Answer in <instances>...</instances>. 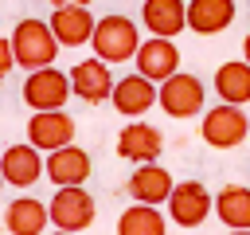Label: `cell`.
I'll return each mask as SVG.
<instances>
[{"mask_svg": "<svg viewBox=\"0 0 250 235\" xmlns=\"http://www.w3.org/2000/svg\"><path fill=\"white\" fill-rule=\"evenodd\" d=\"M8 39H12V51H16V67H23V70L51 67L55 55H59V47H62L55 39V31H51L47 20H20Z\"/></svg>", "mask_w": 250, "mask_h": 235, "instance_id": "cell-1", "label": "cell"}, {"mask_svg": "<svg viewBox=\"0 0 250 235\" xmlns=\"http://www.w3.org/2000/svg\"><path fill=\"white\" fill-rule=\"evenodd\" d=\"M90 47H94V55L105 59L109 67H113V63H129V59L137 55V47H141V31H137V24H133L129 16H102L98 27H94Z\"/></svg>", "mask_w": 250, "mask_h": 235, "instance_id": "cell-2", "label": "cell"}, {"mask_svg": "<svg viewBox=\"0 0 250 235\" xmlns=\"http://www.w3.org/2000/svg\"><path fill=\"white\" fill-rule=\"evenodd\" d=\"M203 102H207V86H203L191 70L168 74V78L160 82V90H156V106H160L168 118H176V121L203 114Z\"/></svg>", "mask_w": 250, "mask_h": 235, "instance_id": "cell-3", "label": "cell"}, {"mask_svg": "<svg viewBox=\"0 0 250 235\" xmlns=\"http://www.w3.org/2000/svg\"><path fill=\"white\" fill-rule=\"evenodd\" d=\"M70 94H74L70 70H59L55 63L39 67V70H27V78H23V102L31 110H66Z\"/></svg>", "mask_w": 250, "mask_h": 235, "instance_id": "cell-4", "label": "cell"}, {"mask_svg": "<svg viewBox=\"0 0 250 235\" xmlns=\"http://www.w3.org/2000/svg\"><path fill=\"white\" fill-rule=\"evenodd\" d=\"M199 133H203V141H207L211 149H234V145H242V141L250 137V118L242 114V106L219 102V106H211V110L203 114Z\"/></svg>", "mask_w": 250, "mask_h": 235, "instance_id": "cell-5", "label": "cell"}, {"mask_svg": "<svg viewBox=\"0 0 250 235\" xmlns=\"http://www.w3.org/2000/svg\"><path fill=\"white\" fill-rule=\"evenodd\" d=\"M168 219L176 223V227H199V223H207V215L215 212V196L207 192V184H199V180H180L176 188H172V196H168Z\"/></svg>", "mask_w": 250, "mask_h": 235, "instance_id": "cell-6", "label": "cell"}, {"mask_svg": "<svg viewBox=\"0 0 250 235\" xmlns=\"http://www.w3.org/2000/svg\"><path fill=\"white\" fill-rule=\"evenodd\" d=\"M51 223L62 227V231H86L98 215L94 208V196L86 192V184H66V188H55L51 196Z\"/></svg>", "mask_w": 250, "mask_h": 235, "instance_id": "cell-7", "label": "cell"}, {"mask_svg": "<svg viewBox=\"0 0 250 235\" xmlns=\"http://www.w3.org/2000/svg\"><path fill=\"white\" fill-rule=\"evenodd\" d=\"M156 90H160V82H152V78H145L141 70H133V74H125V78H117L113 82V94H109V102H113V110L121 114V118H141V114H148L152 106H156Z\"/></svg>", "mask_w": 250, "mask_h": 235, "instance_id": "cell-8", "label": "cell"}, {"mask_svg": "<svg viewBox=\"0 0 250 235\" xmlns=\"http://www.w3.org/2000/svg\"><path fill=\"white\" fill-rule=\"evenodd\" d=\"M27 141L43 153L62 149L74 141V118L66 110H31L27 118Z\"/></svg>", "mask_w": 250, "mask_h": 235, "instance_id": "cell-9", "label": "cell"}, {"mask_svg": "<svg viewBox=\"0 0 250 235\" xmlns=\"http://www.w3.org/2000/svg\"><path fill=\"white\" fill-rule=\"evenodd\" d=\"M133 63H137V70H141L145 78L164 82L168 74L180 70V47H176V39H168V35H148V39H141Z\"/></svg>", "mask_w": 250, "mask_h": 235, "instance_id": "cell-10", "label": "cell"}, {"mask_svg": "<svg viewBox=\"0 0 250 235\" xmlns=\"http://www.w3.org/2000/svg\"><path fill=\"white\" fill-rule=\"evenodd\" d=\"M0 168H4V180L12 188H31L35 180L47 176V157L43 149H35L31 141L27 145H8L0 153Z\"/></svg>", "mask_w": 250, "mask_h": 235, "instance_id": "cell-11", "label": "cell"}, {"mask_svg": "<svg viewBox=\"0 0 250 235\" xmlns=\"http://www.w3.org/2000/svg\"><path fill=\"white\" fill-rule=\"evenodd\" d=\"M172 188H176L172 172H168L164 164H156V161L137 164V168L129 172V180H125L129 200H137V204H156V208H160V204H168Z\"/></svg>", "mask_w": 250, "mask_h": 235, "instance_id": "cell-12", "label": "cell"}, {"mask_svg": "<svg viewBox=\"0 0 250 235\" xmlns=\"http://www.w3.org/2000/svg\"><path fill=\"white\" fill-rule=\"evenodd\" d=\"M113 74H109V63L105 59H82V63H74L70 67V86H74V98H82V102H90V106H98V102H109V94H113Z\"/></svg>", "mask_w": 250, "mask_h": 235, "instance_id": "cell-13", "label": "cell"}, {"mask_svg": "<svg viewBox=\"0 0 250 235\" xmlns=\"http://www.w3.org/2000/svg\"><path fill=\"white\" fill-rule=\"evenodd\" d=\"M164 149V133L141 118H133L121 133H117V157L133 161V164H145V161H156Z\"/></svg>", "mask_w": 250, "mask_h": 235, "instance_id": "cell-14", "label": "cell"}, {"mask_svg": "<svg viewBox=\"0 0 250 235\" xmlns=\"http://www.w3.org/2000/svg\"><path fill=\"white\" fill-rule=\"evenodd\" d=\"M90 153L78 149L74 141L62 145V149H51L47 153V180L55 188H66V184H86L90 180Z\"/></svg>", "mask_w": 250, "mask_h": 235, "instance_id": "cell-15", "label": "cell"}, {"mask_svg": "<svg viewBox=\"0 0 250 235\" xmlns=\"http://www.w3.org/2000/svg\"><path fill=\"white\" fill-rule=\"evenodd\" d=\"M47 24H51V31H55V39L62 47H86L94 39V27H98V20L90 16V8H82V4L55 8Z\"/></svg>", "mask_w": 250, "mask_h": 235, "instance_id": "cell-16", "label": "cell"}, {"mask_svg": "<svg viewBox=\"0 0 250 235\" xmlns=\"http://www.w3.org/2000/svg\"><path fill=\"white\" fill-rule=\"evenodd\" d=\"M51 223V208L35 196H16L4 208V227L8 235H43Z\"/></svg>", "mask_w": 250, "mask_h": 235, "instance_id": "cell-17", "label": "cell"}, {"mask_svg": "<svg viewBox=\"0 0 250 235\" xmlns=\"http://www.w3.org/2000/svg\"><path fill=\"white\" fill-rule=\"evenodd\" d=\"M141 20L148 27V35H168L176 39L188 27V4L184 0H145L141 4Z\"/></svg>", "mask_w": 250, "mask_h": 235, "instance_id": "cell-18", "label": "cell"}, {"mask_svg": "<svg viewBox=\"0 0 250 235\" xmlns=\"http://www.w3.org/2000/svg\"><path fill=\"white\" fill-rule=\"evenodd\" d=\"M234 24V0H188V31L219 35Z\"/></svg>", "mask_w": 250, "mask_h": 235, "instance_id": "cell-19", "label": "cell"}, {"mask_svg": "<svg viewBox=\"0 0 250 235\" xmlns=\"http://www.w3.org/2000/svg\"><path fill=\"white\" fill-rule=\"evenodd\" d=\"M219 102H234V106H246L250 102V63L246 59H230V63H219L215 78H211Z\"/></svg>", "mask_w": 250, "mask_h": 235, "instance_id": "cell-20", "label": "cell"}, {"mask_svg": "<svg viewBox=\"0 0 250 235\" xmlns=\"http://www.w3.org/2000/svg\"><path fill=\"white\" fill-rule=\"evenodd\" d=\"M215 215L227 227H250V188L246 184H227L215 192Z\"/></svg>", "mask_w": 250, "mask_h": 235, "instance_id": "cell-21", "label": "cell"}, {"mask_svg": "<svg viewBox=\"0 0 250 235\" xmlns=\"http://www.w3.org/2000/svg\"><path fill=\"white\" fill-rule=\"evenodd\" d=\"M117 235H168V219L160 215L156 204H137L121 212L117 219Z\"/></svg>", "mask_w": 250, "mask_h": 235, "instance_id": "cell-22", "label": "cell"}, {"mask_svg": "<svg viewBox=\"0 0 250 235\" xmlns=\"http://www.w3.org/2000/svg\"><path fill=\"white\" fill-rule=\"evenodd\" d=\"M12 67H16V51H12V39H4V35H0V82L12 74Z\"/></svg>", "mask_w": 250, "mask_h": 235, "instance_id": "cell-23", "label": "cell"}, {"mask_svg": "<svg viewBox=\"0 0 250 235\" xmlns=\"http://www.w3.org/2000/svg\"><path fill=\"white\" fill-rule=\"evenodd\" d=\"M70 4H82V8H90L94 0H51V8H70Z\"/></svg>", "mask_w": 250, "mask_h": 235, "instance_id": "cell-24", "label": "cell"}, {"mask_svg": "<svg viewBox=\"0 0 250 235\" xmlns=\"http://www.w3.org/2000/svg\"><path fill=\"white\" fill-rule=\"evenodd\" d=\"M242 59L250 63V31H246V39H242Z\"/></svg>", "mask_w": 250, "mask_h": 235, "instance_id": "cell-25", "label": "cell"}, {"mask_svg": "<svg viewBox=\"0 0 250 235\" xmlns=\"http://www.w3.org/2000/svg\"><path fill=\"white\" fill-rule=\"evenodd\" d=\"M227 235H250V227H227Z\"/></svg>", "mask_w": 250, "mask_h": 235, "instance_id": "cell-26", "label": "cell"}, {"mask_svg": "<svg viewBox=\"0 0 250 235\" xmlns=\"http://www.w3.org/2000/svg\"><path fill=\"white\" fill-rule=\"evenodd\" d=\"M51 235H78V231H62V227H55V231H51Z\"/></svg>", "mask_w": 250, "mask_h": 235, "instance_id": "cell-27", "label": "cell"}, {"mask_svg": "<svg viewBox=\"0 0 250 235\" xmlns=\"http://www.w3.org/2000/svg\"><path fill=\"white\" fill-rule=\"evenodd\" d=\"M4 184H8V180H4V168H0V188H4Z\"/></svg>", "mask_w": 250, "mask_h": 235, "instance_id": "cell-28", "label": "cell"}]
</instances>
